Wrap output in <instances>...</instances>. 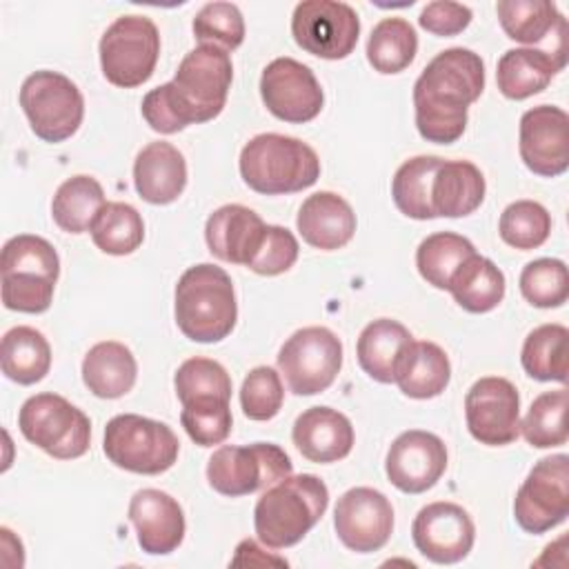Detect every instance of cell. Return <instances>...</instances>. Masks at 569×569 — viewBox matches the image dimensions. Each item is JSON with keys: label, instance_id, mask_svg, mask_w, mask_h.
Instances as JSON below:
<instances>
[{"label": "cell", "instance_id": "cell-1", "mask_svg": "<svg viewBox=\"0 0 569 569\" xmlns=\"http://www.w3.org/2000/svg\"><path fill=\"white\" fill-rule=\"evenodd\" d=\"M231 80L229 53L213 44H198L180 60L171 82L142 98V118L158 133H178L189 124L209 122L224 109Z\"/></svg>", "mask_w": 569, "mask_h": 569}, {"label": "cell", "instance_id": "cell-2", "mask_svg": "<svg viewBox=\"0 0 569 569\" xmlns=\"http://www.w3.org/2000/svg\"><path fill=\"white\" fill-rule=\"evenodd\" d=\"M485 89V62L465 47L433 56L413 84L416 129L427 142L451 144L467 127V109Z\"/></svg>", "mask_w": 569, "mask_h": 569}, {"label": "cell", "instance_id": "cell-3", "mask_svg": "<svg viewBox=\"0 0 569 569\" xmlns=\"http://www.w3.org/2000/svg\"><path fill=\"white\" fill-rule=\"evenodd\" d=\"M329 489L313 473H298L267 487L253 507V529L269 549L298 545L325 516Z\"/></svg>", "mask_w": 569, "mask_h": 569}, {"label": "cell", "instance_id": "cell-4", "mask_svg": "<svg viewBox=\"0 0 569 569\" xmlns=\"http://www.w3.org/2000/svg\"><path fill=\"white\" fill-rule=\"evenodd\" d=\"M173 316L178 329L193 342L224 340L238 320V302L229 273L211 262L189 267L176 284Z\"/></svg>", "mask_w": 569, "mask_h": 569}, {"label": "cell", "instance_id": "cell-5", "mask_svg": "<svg viewBox=\"0 0 569 569\" xmlns=\"http://www.w3.org/2000/svg\"><path fill=\"white\" fill-rule=\"evenodd\" d=\"M244 184L264 196H282L309 189L320 178L318 153L293 136L258 133L240 151Z\"/></svg>", "mask_w": 569, "mask_h": 569}, {"label": "cell", "instance_id": "cell-6", "mask_svg": "<svg viewBox=\"0 0 569 569\" xmlns=\"http://www.w3.org/2000/svg\"><path fill=\"white\" fill-rule=\"evenodd\" d=\"M2 305L20 313H42L51 307L60 276V258L53 244L33 233L9 238L0 256Z\"/></svg>", "mask_w": 569, "mask_h": 569}, {"label": "cell", "instance_id": "cell-7", "mask_svg": "<svg viewBox=\"0 0 569 569\" xmlns=\"http://www.w3.org/2000/svg\"><path fill=\"white\" fill-rule=\"evenodd\" d=\"M102 451L118 469L158 476L176 465L180 440L173 429L160 420L120 413L104 427Z\"/></svg>", "mask_w": 569, "mask_h": 569}, {"label": "cell", "instance_id": "cell-8", "mask_svg": "<svg viewBox=\"0 0 569 569\" xmlns=\"http://www.w3.org/2000/svg\"><path fill=\"white\" fill-rule=\"evenodd\" d=\"M20 433L58 460H73L87 453L91 420L58 393H36L18 411Z\"/></svg>", "mask_w": 569, "mask_h": 569}, {"label": "cell", "instance_id": "cell-9", "mask_svg": "<svg viewBox=\"0 0 569 569\" xmlns=\"http://www.w3.org/2000/svg\"><path fill=\"white\" fill-rule=\"evenodd\" d=\"M291 473V458L273 442L222 445L207 462L209 487L229 498L256 493Z\"/></svg>", "mask_w": 569, "mask_h": 569}, {"label": "cell", "instance_id": "cell-10", "mask_svg": "<svg viewBox=\"0 0 569 569\" xmlns=\"http://www.w3.org/2000/svg\"><path fill=\"white\" fill-rule=\"evenodd\" d=\"M18 100L31 131L44 142L56 144L71 138L84 118L82 91L58 71L40 69L27 76Z\"/></svg>", "mask_w": 569, "mask_h": 569}, {"label": "cell", "instance_id": "cell-11", "mask_svg": "<svg viewBox=\"0 0 569 569\" xmlns=\"http://www.w3.org/2000/svg\"><path fill=\"white\" fill-rule=\"evenodd\" d=\"M98 51L102 73L111 84L120 89L140 87L158 64V27L147 16H120L102 33Z\"/></svg>", "mask_w": 569, "mask_h": 569}, {"label": "cell", "instance_id": "cell-12", "mask_svg": "<svg viewBox=\"0 0 569 569\" xmlns=\"http://www.w3.org/2000/svg\"><path fill=\"white\" fill-rule=\"evenodd\" d=\"M340 367L342 342L327 327H302L278 351V369L296 396L322 393L333 385Z\"/></svg>", "mask_w": 569, "mask_h": 569}, {"label": "cell", "instance_id": "cell-13", "mask_svg": "<svg viewBox=\"0 0 569 569\" xmlns=\"http://www.w3.org/2000/svg\"><path fill=\"white\" fill-rule=\"evenodd\" d=\"M569 516V456L540 458L516 491L513 518L527 533H545Z\"/></svg>", "mask_w": 569, "mask_h": 569}, {"label": "cell", "instance_id": "cell-14", "mask_svg": "<svg viewBox=\"0 0 569 569\" xmlns=\"http://www.w3.org/2000/svg\"><path fill=\"white\" fill-rule=\"evenodd\" d=\"M291 36L296 44L325 60L347 58L360 36L356 9L338 0H302L291 16Z\"/></svg>", "mask_w": 569, "mask_h": 569}, {"label": "cell", "instance_id": "cell-15", "mask_svg": "<svg viewBox=\"0 0 569 569\" xmlns=\"http://www.w3.org/2000/svg\"><path fill=\"white\" fill-rule=\"evenodd\" d=\"M469 433L487 447L511 445L520 436V396L511 380L485 376L465 396Z\"/></svg>", "mask_w": 569, "mask_h": 569}, {"label": "cell", "instance_id": "cell-16", "mask_svg": "<svg viewBox=\"0 0 569 569\" xmlns=\"http://www.w3.org/2000/svg\"><path fill=\"white\" fill-rule=\"evenodd\" d=\"M260 96L271 116L291 124L313 120L325 104L316 73L289 56L276 58L262 69Z\"/></svg>", "mask_w": 569, "mask_h": 569}, {"label": "cell", "instance_id": "cell-17", "mask_svg": "<svg viewBox=\"0 0 569 569\" xmlns=\"http://www.w3.org/2000/svg\"><path fill=\"white\" fill-rule=\"evenodd\" d=\"M333 527L347 549L356 553H371L382 549L391 538L393 507L382 491L353 487L338 498Z\"/></svg>", "mask_w": 569, "mask_h": 569}, {"label": "cell", "instance_id": "cell-18", "mask_svg": "<svg viewBox=\"0 0 569 569\" xmlns=\"http://www.w3.org/2000/svg\"><path fill=\"white\" fill-rule=\"evenodd\" d=\"M411 538L427 560L456 565L469 556L476 540V525L469 511L456 502H429L416 513Z\"/></svg>", "mask_w": 569, "mask_h": 569}, {"label": "cell", "instance_id": "cell-19", "mask_svg": "<svg viewBox=\"0 0 569 569\" xmlns=\"http://www.w3.org/2000/svg\"><path fill=\"white\" fill-rule=\"evenodd\" d=\"M520 160L542 178H556L569 167V116L553 104L527 109L518 131Z\"/></svg>", "mask_w": 569, "mask_h": 569}, {"label": "cell", "instance_id": "cell-20", "mask_svg": "<svg viewBox=\"0 0 569 569\" xmlns=\"http://www.w3.org/2000/svg\"><path fill=\"white\" fill-rule=\"evenodd\" d=\"M447 469L445 442L422 429L402 431L389 447L385 471L389 482L405 493H422L431 489Z\"/></svg>", "mask_w": 569, "mask_h": 569}, {"label": "cell", "instance_id": "cell-21", "mask_svg": "<svg viewBox=\"0 0 569 569\" xmlns=\"http://www.w3.org/2000/svg\"><path fill=\"white\" fill-rule=\"evenodd\" d=\"M129 520L138 545L149 556L176 551L184 538V513L176 498L160 489H140L129 500Z\"/></svg>", "mask_w": 569, "mask_h": 569}, {"label": "cell", "instance_id": "cell-22", "mask_svg": "<svg viewBox=\"0 0 569 569\" xmlns=\"http://www.w3.org/2000/svg\"><path fill=\"white\" fill-rule=\"evenodd\" d=\"M291 440L307 460L329 465L351 453L356 436L351 420L338 409L309 407L296 418Z\"/></svg>", "mask_w": 569, "mask_h": 569}, {"label": "cell", "instance_id": "cell-23", "mask_svg": "<svg viewBox=\"0 0 569 569\" xmlns=\"http://www.w3.org/2000/svg\"><path fill=\"white\" fill-rule=\"evenodd\" d=\"M264 220L244 204H224L216 209L204 224V240L222 262L247 267L264 236Z\"/></svg>", "mask_w": 569, "mask_h": 569}, {"label": "cell", "instance_id": "cell-24", "mask_svg": "<svg viewBox=\"0 0 569 569\" xmlns=\"http://www.w3.org/2000/svg\"><path fill=\"white\" fill-rule=\"evenodd\" d=\"M133 187L149 204H169L178 200L187 187L184 156L171 142H149L136 156Z\"/></svg>", "mask_w": 569, "mask_h": 569}, {"label": "cell", "instance_id": "cell-25", "mask_svg": "<svg viewBox=\"0 0 569 569\" xmlns=\"http://www.w3.org/2000/svg\"><path fill=\"white\" fill-rule=\"evenodd\" d=\"M296 227L309 247L336 251L353 238L356 213L342 196L333 191H318L302 202Z\"/></svg>", "mask_w": 569, "mask_h": 569}, {"label": "cell", "instance_id": "cell-26", "mask_svg": "<svg viewBox=\"0 0 569 569\" xmlns=\"http://www.w3.org/2000/svg\"><path fill=\"white\" fill-rule=\"evenodd\" d=\"M567 56L540 47H518L500 56L496 82L505 98L525 100L549 87L551 78L565 69Z\"/></svg>", "mask_w": 569, "mask_h": 569}, {"label": "cell", "instance_id": "cell-27", "mask_svg": "<svg viewBox=\"0 0 569 569\" xmlns=\"http://www.w3.org/2000/svg\"><path fill=\"white\" fill-rule=\"evenodd\" d=\"M411 342L413 336L402 322L391 318H378L369 322L358 336V365L376 382L391 385L396 382L398 367Z\"/></svg>", "mask_w": 569, "mask_h": 569}, {"label": "cell", "instance_id": "cell-28", "mask_svg": "<svg viewBox=\"0 0 569 569\" xmlns=\"http://www.w3.org/2000/svg\"><path fill=\"white\" fill-rule=\"evenodd\" d=\"M487 182L469 160H442L431 182V207L436 218H462L485 200Z\"/></svg>", "mask_w": 569, "mask_h": 569}, {"label": "cell", "instance_id": "cell-29", "mask_svg": "<svg viewBox=\"0 0 569 569\" xmlns=\"http://www.w3.org/2000/svg\"><path fill=\"white\" fill-rule=\"evenodd\" d=\"M136 378L138 362L131 349L118 340L93 345L82 360V382L98 398H122L133 389Z\"/></svg>", "mask_w": 569, "mask_h": 569}, {"label": "cell", "instance_id": "cell-30", "mask_svg": "<svg viewBox=\"0 0 569 569\" xmlns=\"http://www.w3.org/2000/svg\"><path fill=\"white\" fill-rule=\"evenodd\" d=\"M449 380V356L431 340H413L396 373V385L400 387V391L416 400H429L440 396L447 389Z\"/></svg>", "mask_w": 569, "mask_h": 569}, {"label": "cell", "instance_id": "cell-31", "mask_svg": "<svg viewBox=\"0 0 569 569\" xmlns=\"http://www.w3.org/2000/svg\"><path fill=\"white\" fill-rule=\"evenodd\" d=\"M496 13L507 38L522 44H540L547 36H567V20L547 0H500Z\"/></svg>", "mask_w": 569, "mask_h": 569}, {"label": "cell", "instance_id": "cell-32", "mask_svg": "<svg viewBox=\"0 0 569 569\" xmlns=\"http://www.w3.org/2000/svg\"><path fill=\"white\" fill-rule=\"evenodd\" d=\"M0 367L18 385L40 382L51 367L49 340L33 327L18 325L9 329L0 345Z\"/></svg>", "mask_w": 569, "mask_h": 569}, {"label": "cell", "instance_id": "cell-33", "mask_svg": "<svg viewBox=\"0 0 569 569\" xmlns=\"http://www.w3.org/2000/svg\"><path fill=\"white\" fill-rule=\"evenodd\" d=\"M102 184L93 176L67 178L53 193L51 216L53 222L67 233L91 231L96 218L104 209Z\"/></svg>", "mask_w": 569, "mask_h": 569}, {"label": "cell", "instance_id": "cell-34", "mask_svg": "<svg viewBox=\"0 0 569 569\" xmlns=\"http://www.w3.org/2000/svg\"><path fill=\"white\" fill-rule=\"evenodd\" d=\"M505 273L485 256L467 258L449 282L453 300L469 313H487L505 298Z\"/></svg>", "mask_w": 569, "mask_h": 569}, {"label": "cell", "instance_id": "cell-35", "mask_svg": "<svg viewBox=\"0 0 569 569\" xmlns=\"http://www.w3.org/2000/svg\"><path fill=\"white\" fill-rule=\"evenodd\" d=\"M569 329L558 322L540 325L525 338L520 362L527 376L540 382H567Z\"/></svg>", "mask_w": 569, "mask_h": 569}, {"label": "cell", "instance_id": "cell-36", "mask_svg": "<svg viewBox=\"0 0 569 569\" xmlns=\"http://www.w3.org/2000/svg\"><path fill=\"white\" fill-rule=\"evenodd\" d=\"M445 158L416 156L405 160L391 180V198L400 213L413 220L436 218L431 207V182Z\"/></svg>", "mask_w": 569, "mask_h": 569}, {"label": "cell", "instance_id": "cell-37", "mask_svg": "<svg viewBox=\"0 0 569 569\" xmlns=\"http://www.w3.org/2000/svg\"><path fill=\"white\" fill-rule=\"evenodd\" d=\"M476 253L469 238L453 231H436L427 236L416 249L418 273L436 289H449L451 278L460 264Z\"/></svg>", "mask_w": 569, "mask_h": 569}, {"label": "cell", "instance_id": "cell-38", "mask_svg": "<svg viewBox=\"0 0 569 569\" xmlns=\"http://www.w3.org/2000/svg\"><path fill=\"white\" fill-rule=\"evenodd\" d=\"M418 53L416 29L405 18H382L369 33L367 60L378 73L405 71Z\"/></svg>", "mask_w": 569, "mask_h": 569}, {"label": "cell", "instance_id": "cell-39", "mask_svg": "<svg viewBox=\"0 0 569 569\" xmlns=\"http://www.w3.org/2000/svg\"><path fill=\"white\" fill-rule=\"evenodd\" d=\"M91 240L109 256H129L144 240L142 216L127 202H107L91 227Z\"/></svg>", "mask_w": 569, "mask_h": 569}, {"label": "cell", "instance_id": "cell-40", "mask_svg": "<svg viewBox=\"0 0 569 569\" xmlns=\"http://www.w3.org/2000/svg\"><path fill=\"white\" fill-rule=\"evenodd\" d=\"M567 405H569V393L565 387L540 393L531 402L525 420L520 422V431L525 440L536 449H551V447L565 445L569 438Z\"/></svg>", "mask_w": 569, "mask_h": 569}, {"label": "cell", "instance_id": "cell-41", "mask_svg": "<svg viewBox=\"0 0 569 569\" xmlns=\"http://www.w3.org/2000/svg\"><path fill=\"white\" fill-rule=\"evenodd\" d=\"M173 387L182 405L231 398V378L227 369L220 362L202 356L189 358L178 367Z\"/></svg>", "mask_w": 569, "mask_h": 569}, {"label": "cell", "instance_id": "cell-42", "mask_svg": "<svg viewBox=\"0 0 569 569\" xmlns=\"http://www.w3.org/2000/svg\"><path fill=\"white\" fill-rule=\"evenodd\" d=\"M498 233L513 249H538L551 233V216L536 200H516L500 213Z\"/></svg>", "mask_w": 569, "mask_h": 569}, {"label": "cell", "instance_id": "cell-43", "mask_svg": "<svg viewBox=\"0 0 569 569\" xmlns=\"http://www.w3.org/2000/svg\"><path fill=\"white\" fill-rule=\"evenodd\" d=\"M520 293L538 309L562 307L569 298V271L558 258H538L520 271Z\"/></svg>", "mask_w": 569, "mask_h": 569}, {"label": "cell", "instance_id": "cell-44", "mask_svg": "<svg viewBox=\"0 0 569 569\" xmlns=\"http://www.w3.org/2000/svg\"><path fill=\"white\" fill-rule=\"evenodd\" d=\"M193 36L200 44L233 51L244 40V18L233 2H207L193 18Z\"/></svg>", "mask_w": 569, "mask_h": 569}, {"label": "cell", "instance_id": "cell-45", "mask_svg": "<svg viewBox=\"0 0 569 569\" xmlns=\"http://www.w3.org/2000/svg\"><path fill=\"white\" fill-rule=\"evenodd\" d=\"M180 422L196 445L213 447L229 438L233 416L229 400H202L182 405Z\"/></svg>", "mask_w": 569, "mask_h": 569}, {"label": "cell", "instance_id": "cell-46", "mask_svg": "<svg viewBox=\"0 0 569 569\" xmlns=\"http://www.w3.org/2000/svg\"><path fill=\"white\" fill-rule=\"evenodd\" d=\"M284 387L280 373L271 367H253L240 387V407L249 420H271L280 413Z\"/></svg>", "mask_w": 569, "mask_h": 569}, {"label": "cell", "instance_id": "cell-47", "mask_svg": "<svg viewBox=\"0 0 569 569\" xmlns=\"http://www.w3.org/2000/svg\"><path fill=\"white\" fill-rule=\"evenodd\" d=\"M298 251V240L287 227L267 224L260 247L253 253L247 269H251L258 276H280L296 264Z\"/></svg>", "mask_w": 569, "mask_h": 569}, {"label": "cell", "instance_id": "cell-48", "mask_svg": "<svg viewBox=\"0 0 569 569\" xmlns=\"http://www.w3.org/2000/svg\"><path fill=\"white\" fill-rule=\"evenodd\" d=\"M471 18H473L471 9L462 2L433 0L422 7V11L418 16V24L433 36L449 38V36L462 33L469 27Z\"/></svg>", "mask_w": 569, "mask_h": 569}, {"label": "cell", "instance_id": "cell-49", "mask_svg": "<svg viewBox=\"0 0 569 569\" xmlns=\"http://www.w3.org/2000/svg\"><path fill=\"white\" fill-rule=\"evenodd\" d=\"M262 549L253 542V540H242L236 549V558L231 560V565H278V567H287V560L276 558V556H262Z\"/></svg>", "mask_w": 569, "mask_h": 569}]
</instances>
